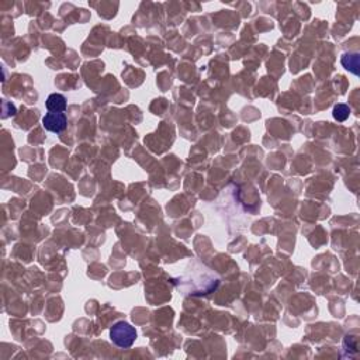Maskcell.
<instances>
[{
	"mask_svg": "<svg viewBox=\"0 0 360 360\" xmlns=\"http://www.w3.org/2000/svg\"><path fill=\"white\" fill-rule=\"evenodd\" d=\"M110 339L116 346L128 349L134 345V342L137 339V331L128 322H116L110 329Z\"/></svg>",
	"mask_w": 360,
	"mask_h": 360,
	"instance_id": "1",
	"label": "cell"
},
{
	"mask_svg": "<svg viewBox=\"0 0 360 360\" xmlns=\"http://www.w3.org/2000/svg\"><path fill=\"white\" fill-rule=\"evenodd\" d=\"M68 120H66L65 113H46L44 118H42V125L46 131L55 132V134H61L62 131H65Z\"/></svg>",
	"mask_w": 360,
	"mask_h": 360,
	"instance_id": "2",
	"label": "cell"
},
{
	"mask_svg": "<svg viewBox=\"0 0 360 360\" xmlns=\"http://www.w3.org/2000/svg\"><path fill=\"white\" fill-rule=\"evenodd\" d=\"M46 109L53 113H64L66 109V98L62 94L54 93L46 98Z\"/></svg>",
	"mask_w": 360,
	"mask_h": 360,
	"instance_id": "3",
	"label": "cell"
},
{
	"mask_svg": "<svg viewBox=\"0 0 360 360\" xmlns=\"http://www.w3.org/2000/svg\"><path fill=\"white\" fill-rule=\"evenodd\" d=\"M350 114V109L347 107L346 105H338L335 106L334 109V117L338 120V121H345Z\"/></svg>",
	"mask_w": 360,
	"mask_h": 360,
	"instance_id": "4",
	"label": "cell"
},
{
	"mask_svg": "<svg viewBox=\"0 0 360 360\" xmlns=\"http://www.w3.org/2000/svg\"><path fill=\"white\" fill-rule=\"evenodd\" d=\"M350 59L352 61H349V62H346V61H342V65L346 68L347 71H352L353 73H356L357 75V68H359V55L357 54H353V55H350Z\"/></svg>",
	"mask_w": 360,
	"mask_h": 360,
	"instance_id": "5",
	"label": "cell"
}]
</instances>
